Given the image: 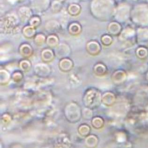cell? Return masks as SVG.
Here are the masks:
<instances>
[{"label":"cell","mask_w":148,"mask_h":148,"mask_svg":"<svg viewBox=\"0 0 148 148\" xmlns=\"http://www.w3.org/2000/svg\"><path fill=\"white\" fill-rule=\"evenodd\" d=\"M118 37L121 42H133L134 41H137V29L133 25H127L123 28Z\"/></svg>","instance_id":"obj_5"},{"label":"cell","mask_w":148,"mask_h":148,"mask_svg":"<svg viewBox=\"0 0 148 148\" xmlns=\"http://www.w3.org/2000/svg\"><path fill=\"white\" fill-rule=\"evenodd\" d=\"M74 68V62L70 57H64L59 61V69L62 72H69Z\"/></svg>","instance_id":"obj_17"},{"label":"cell","mask_w":148,"mask_h":148,"mask_svg":"<svg viewBox=\"0 0 148 148\" xmlns=\"http://www.w3.org/2000/svg\"><path fill=\"white\" fill-rule=\"evenodd\" d=\"M60 38L57 36V34H49L47 35V40H46V45L49 48L56 49L59 43H60Z\"/></svg>","instance_id":"obj_19"},{"label":"cell","mask_w":148,"mask_h":148,"mask_svg":"<svg viewBox=\"0 0 148 148\" xmlns=\"http://www.w3.org/2000/svg\"><path fill=\"white\" fill-rule=\"evenodd\" d=\"M117 3H121V2H125V1H127V0H115Z\"/></svg>","instance_id":"obj_29"},{"label":"cell","mask_w":148,"mask_h":148,"mask_svg":"<svg viewBox=\"0 0 148 148\" xmlns=\"http://www.w3.org/2000/svg\"><path fill=\"white\" fill-rule=\"evenodd\" d=\"M31 67H32V64H31V62H30V61L29 59L23 58L19 62V68H20L21 70H23L24 72L29 71L31 69Z\"/></svg>","instance_id":"obj_25"},{"label":"cell","mask_w":148,"mask_h":148,"mask_svg":"<svg viewBox=\"0 0 148 148\" xmlns=\"http://www.w3.org/2000/svg\"><path fill=\"white\" fill-rule=\"evenodd\" d=\"M45 31L49 34H57L62 30V24L59 21L52 19L49 21H47L44 24Z\"/></svg>","instance_id":"obj_11"},{"label":"cell","mask_w":148,"mask_h":148,"mask_svg":"<svg viewBox=\"0 0 148 148\" xmlns=\"http://www.w3.org/2000/svg\"><path fill=\"white\" fill-rule=\"evenodd\" d=\"M94 72L98 76H102V75H106L107 72H108L107 66L104 63H102V62H97L94 66Z\"/></svg>","instance_id":"obj_22"},{"label":"cell","mask_w":148,"mask_h":148,"mask_svg":"<svg viewBox=\"0 0 148 148\" xmlns=\"http://www.w3.org/2000/svg\"><path fill=\"white\" fill-rule=\"evenodd\" d=\"M28 23L29 25L35 27V28H38L41 25V23H42V18H41V16L39 15L34 14V16L29 19V21Z\"/></svg>","instance_id":"obj_26"},{"label":"cell","mask_w":148,"mask_h":148,"mask_svg":"<svg viewBox=\"0 0 148 148\" xmlns=\"http://www.w3.org/2000/svg\"><path fill=\"white\" fill-rule=\"evenodd\" d=\"M21 20L16 14L13 12H9L4 16H1L0 19V28L1 32L6 34H13L18 29Z\"/></svg>","instance_id":"obj_3"},{"label":"cell","mask_w":148,"mask_h":148,"mask_svg":"<svg viewBox=\"0 0 148 148\" xmlns=\"http://www.w3.org/2000/svg\"><path fill=\"white\" fill-rule=\"evenodd\" d=\"M54 50L56 53V56L59 57L60 59L64 57H69L71 54V47L69 43L65 42H60L59 45L56 49H54Z\"/></svg>","instance_id":"obj_9"},{"label":"cell","mask_w":148,"mask_h":148,"mask_svg":"<svg viewBox=\"0 0 148 148\" xmlns=\"http://www.w3.org/2000/svg\"><path fill=\"white\" fill-rule=\"evenodd\" d=\"M123 29L122 24L115 20H112L108 23V26H107V31L108 34H110L111 36H119L121 33Z\"/></svg>","instance_id":"obj_10"},{"label":"cell","mask_w":148,"mask_h":148,"mask_svg":"<svg viewBox=\"0 0 148 148\" xmlns=\"http://www.w3.org/2000/svg\"><path fill=\"white\" fill-rule=\"evenodd\" d=\"M82 10V7L78 3H71L67 7V12L71 16H78Z\"/></svg>","instance_id":"obj_18"},{"label":"cell","mask_w":148,"mask_h":148,"mask_svg":"<svg viewBox=\"0 0 148 148\" xmlns=\"http://www.w3.org/2000/svg\"><path fill=\"white\" fill-rule=\"evenodd\" d=\"M52 0H29V6L35 14H42L50 9Z\"/></svg>","instance_id":"obj_6"},{"label":"cell","mask_w":148,"mask_h":148,"mask_svg":"<svg viewBox=\"0 0 148 148\" xmlns=\"http://www.w3.org/2000/svg\"><path fill=\"white\" fill-rule=\"evenodd\" d=\"M137 42L141 46H148V28H138L137 29Z\"/></svg>","instance_id":"obj_14"},{"label":"cell","mask_w":148,"mask_h":148,"mask_svg":"<svg viewBox=\"0 0 148 148\" xmlns=\"http://www.w3.org/2000/svg\"><path fill=\"white\" fill-rule=\"evenodd\" d=\"M26 0H13V2L15 3H23V2H25Z\"/></svg>","instance_id":"obj_28"},{"label":"cell","mask_w":148,"mask_h":148,"mask_svg":"<svg viewBox=\"0 0 148 148\" xmlns=\"http://www.w3.org/2000/svg\"><path fill=\"white\" fill-rule=\"evenodd\" d=\"M81 1H86V0H81Z\"/></svg>","instance_id":"obj_30"},{"label":"cell","mask_w":148,"mask_h":148,"mask_svg":"<svg viewBox=\"0 0 148 148\" xmlns=\"http://www.w3.org/2000/svg\"><path fill=\"white\" fill-rule=\"evenodd\" d=\"M63 7V2L62 0H52L50 5V10L53 13H59Z\"/></svg>","instance_id":"obj_24"},{"label":"cell","mask_w":148,"mask_h":148,"mask_svg":"<svg viewBox=\"0 0 148 148\" xmlns=\"http://www.w3.org/2000/svg\"><path fill=\"white\" fill-rule=\"evenodd\" d=\"M21 33L23 36V37H25L28 40H31L34 39V37L36 36V35L37 34L36 32V28L29 25V23L25 24L24 26H23V28L21 29Z\"/></svg>","instance_id":"obj_16"},{"label":"cell","mask_w":148,"mask_h":148,"mask_svg":"<svg viewBox=\"0 0 148 148\" xmlns=\"http://www.w3.org/2000/svg\"><path fill=\"white\" fill-rule=\"evenodd\" d=\"M133 23L138 28L148 26V3H137L132 8L131 19Z\"/></svg>","instance_id":"obj_2"},{"label":"cell","mask_w":148,"mask_h":148,"mask_svg":"<svg viewBox=\"0 0 148 148\" xmlns=\"http://www.w3.org/2000/svg\"><path fill=\"white\" fill-rule=\"evenodd\" d=\"M17 15L22 23H29V19L34 16V11L29 5H21L17 9Z\"/></svg>","instance_id":"obj_7"},{"label":"cell","mask_w":148,"mask_h":148,"mask_svg":"<svg viewBox=\"0 0 148 148\" xmlns=\"http://www.w3.org/2000/svg\"><path fill=\"white\" fill-rule=\"evenodd\" d=\"M35 71L37 75H49L50 72H51V69L49 67V65L47 63V62H40V63H37L36 66H35Z\"/></svg>","instance_id":"obj_20"},{"label":"cell","mask_w":148,"mask_h":148,"mask_svg":"<svg viewBox=\"0 0 148 148\" xmlns=\"http://www.w3.org/2000/svg\"><path fill=\"white\" fill-rule=\"evenodd\" d=\"M67 30L72 36H77L82 32V25L78 21H72L68 24Z\"/></svg>","instance_id":"obj_13"},{"label":"cell","mask_w":148,"mask_h":148,"mask_svg":"<svg viewBox=\"0 0 148 148\" xmlns=\"http://www.w3.org/2000/svg\"><path fill=\"white\" fill-rule=\"evenodd\" d=\"M132 5L127 3V1L125 2H121L117 3L114 16V20L122 23H127L131 19V12H132Z\"/></svg>","instance_id":"obj_4"},{"label":"cell","mask_w":148,"mask_h":148,"mask_svg":"<svg viewBox=\"0 0 148 148\" xmlns=\"http://www.w3.org/2000/svg\"><path fill=\"white\" fill-rule=\"evenodd\" d=\"M18 52L20 54V56L23 57V58H29L33 53H34V49H33V47L27 42H22L19 47H18Z\"/></svg>","instance_id":"obj_12"},{"label":"cell","mask_w":148,"mask_h":148,"mask_svg":"<svg viewBox=\"0 0 148 148\" xmlns=\"http://www.w3.org/2000/svg\"><path fill=\"white\" fill-rule=\"evenodd\" d=\"M117 3L115 0H91L89 12L98 21L110 22L114 20Z\"/></svg>","instance_id":"obj_1"},{"label":"cell","mask_w":148,"mask_h":148,"mask_svg":"<svg viewBox=\"0 0 148 148\" xmlns=\"http://www.w3.org/2000/svg\"><path fill=\"white\" fill-rule=\"evenodd\" d=\"M46 40H47V35L43 32H38L34 37L33 42L36 46L42 47L44 44H46Z\"/></svg>","instance_id":"obj_21"},{"label":"cell","mask_w":148,"mask_h":148,"mask_svg":"<svg viewBox=\"0 0 148 148\" xmlns=\"http://www.w3.org/2000/svg\"><path fill=\"white\" fill-rule=\"evenodd\" d=\"M136 55H137V56H138L139 58H140V59L146 58L148 55L147 47L140 46V47L136 49Z\"/></svg>","instance_id":"obj_27"},{"label":"cell","mask_w":148,"mask_h":148,"mask_svg":"<svg viewBox=\"0 0 148 148\" xmlns=\"http://www.w3.org/2000/svg\"><path fill=\"white\" fill-rule=\"evenodd\" d=\"M55 57H56V53H55L54 49L46 47L41 50V58L43 62L49 63L52 62L55 59Z\"/></svg>","instance_id":"obj_15"},{"label":"cell","mask_w":148,"mask_h":148,"mask_svg":"<svg viewBox=\"0 0 148 148\" xmlns=\"http://www.w3.org/2000/svg\"><path fill=\"white\" fill-rule=\"evenodd\" d=\"M100 42L104 47H109L114 42V36L108 33H105V34L101 35V39H100Z\"/></svg>","instance_id":"obj_23"},{"label":"cell","mask_w":148,"mask_h":148,"mask_svg":"<svg viewBox=\"0 0 148 148\" xmlns=\"http://www.w3.org/2000/svg\"><path fill=\"white\" fill-rule=\"evenodd\" d=\"M102 49L101 43L97 40H90L86 43V51L90 56H98Z\"/></svg>","instance_id":"obj_8"}]
</instances>
